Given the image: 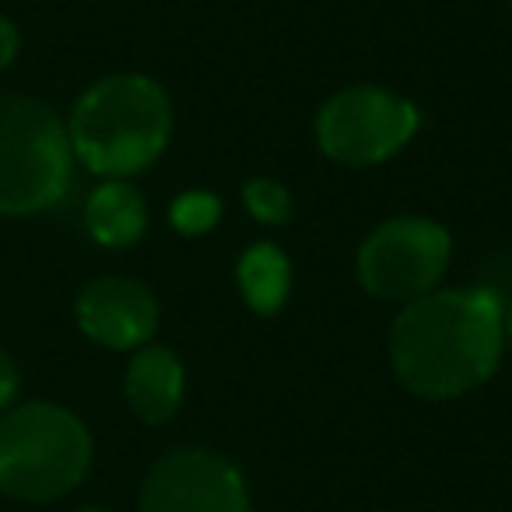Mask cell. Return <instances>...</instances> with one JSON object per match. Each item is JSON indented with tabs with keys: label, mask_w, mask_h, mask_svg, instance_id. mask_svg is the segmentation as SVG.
Listing matches in <instances>:
<instances>
[{
	"label": "cell",
	"mask_w": 512,
	"mask_h": 512,
	"mask_svg": "<svg viewBox=\"0 0 512 512\" xmlns=\"http://www.w3.org/2000/svg\"><path fill=\"white\" fill-rule=\"evenodd\" d=\"M505 351V302L491 288H435L393 320L390 358L397 379L428 400L477 390Z\"/></svg>",
	"instance_id": "1"
},
{
	"label": "cell",
	"mask_w": 512,
	"mask_h": 512,
	"mask_svg": "<svg viewBox=\"0 0 512 512\" xmlns=\"http://www.w3.org/2000/svg\"><path fill=\"white\" fill-rule=\"evenodd\" d=\"M67 134H71L74 158L88 172L127 179L158 162L169 144V95L144 74H109L74 102Z\"/></svg>",
	"instance_id": "2"
},
{
	"label": "cell",
	"mask_w": 512,
	"mask_h": 512,
	"mask_svg": "<svg viewBox=\"0 0 512 512\" xmlns=\"http://www.w3.org/2000/svg\"><path fill=\"white\" fill-rule=\"evenodd\" d=\"M92 435L50 400H29L0 418V491L18 502H53L85 481Z\"/></svg>",
	"instance_id": "3"
},
{
	"label": "cell",
	"mask_w": 512,
	"mask_h": 512,
	"mask_svg": "<svg viewBox=\"0 0 512 512\" xmlns=\"http://www.w3.org/2000/svg\"><path fill=\"white\" fill-rule=\"evenodd\" d=\"M71 172L67 123L39 99L0 95V214L22 218L57 207Z\"/></svg>",
	"instance_id": "4"
},
{
	"label": "cell",
	"mask_w": 512,
	"mask_h": 512,
	"mask_svg": "<svg viewBox=\"0 0 512 512\" xmlns=\"http://www.w3.org/2000/svg\"><path fill=\"white\" fill-rule=\"evenodd\" d=\"M418 106L376 85L330 95L316 116V141L334 162L365 169L397 155L418 134Z\"/></svg>",
	"instance_id": "5"
},
{
	"label": "cell",
	"mask_w": 512,
	"mask_h": 512,
	"mask_svg": "<svg viewBox=\"0 0 512 512\" xmlns=\"http://www.w3.org/2000/svg\"><path fill=\"white\" fill-rule=\"evenodd\" d=\"M453 256V239L439 221L393 218L358 249V281L386 302H414L435 292Z\"/></svg>",
	"instance_id": "6"
},
{
	"label": "cell",
	"mask_w": 512,
	"mask_h": 512,
	"mask_svg": "<svg viewBox=\"0 0 512 512\" xmlns=\"http://www.w3.org/2000/svg\"><path fill=\"white\" fill-rule=\"evenodd\" d=\"M141 512H249V491L221 453L172 449L144 477Z\"/></svg>",
	"instance_id": "7"
},
{
	"label": "cell",
	"mask_w": 512,
	"mask_h": 512,
	"mask_svg": "<svg viewBox=\"0 0 512 512\" xmlns=\"http://www.w3.org/2000/svg\"><path fill=\"white\" fill-rule=\"evenodd\" d=\"M78 327L88 341L113 351H137L158 330V302L141 281L106 274L81 288Z\"/></svg>",
	"instance_id": "8"
},
{
	"label": "cell",
	"mask_w": 512,
	"mask_h": 512,
	"mask_svg": "<svg viewBox=\"0 0 512 512\" xmlns=\"http://www.w3.org/2000/svg\"><path fill=\"white\" fill-rule=\"evenodd\" d=\"M123 390H127L130 411L144 425H165L179 411V404H183V362L169 348H162V344H144L130 358Z\"/></svg>",
	"instance_id": "9"
},
{
	"label": "cell",
	"mask_w": 512,
	"mask_h": 512,
	"mask_svg": "<svg viewBox=\"0 0 512 512\" xmlns=\"http://www.w3.org/2000/svg\"><path fill=\"white\" fill-rule=\"evenodd\" d=\"M85 225L99 246H134L148 228L144 197L127 179H106L85 204Z\"/></svg>",
	"instance_id": "10"
},
{
	"label": "cell",
	"mask_w": 512,
	"mask_h": 512,
	"mask_svg": "<svg viewBox=\"0 0 512 512\" xmlns=\"http://www.w3.org/2000/svg\"><path fill=\"white\" fill-rule=\"evenodd\" d=\"M235 281L246 306L260 316H274L288 299L292 288V264L281 246L274 242H253L235 267Z\"/></svg>",
	"instance_id": "11"
},
{
	"label": "cell",
	"mask_w": 512,
	"mask_h": 512,
	"mask_svg": "<svg viewBox=\"0 0 512 512\" xmlns=\"http://www.w3.org/2000/svg\"><path fill=\"white\" fill-rule=\"evenodd\" d=\"M242 204H246V211L253 214L256 221H264V225H285L295 214L292 193H288L278 179H264V176L249 179V183L242 186Z\"/></svg>",
	"instance_id": "12"
},
{
	"label": "cell",
	"mask_w": 512,
	"mask_h": 512,
	"mask_svg": "<svg viewBox=\"0 0 512 512\" xmlns=\"http://www.w3.org/2000/svg\"><path fill=\"white\" fill-rule=\"evenodd\" d=\"M169 221L179 235H204L221 221V200L207 190L179 193L169 207Z\"/></svg>",
	"instance_id": "13"
},
{
	"label": "cell",
	"mask_w": 512,
	"mask_h": 512,
	"mask_svg": "<svg viewBox=\"0 0 512 512\" xmlns=\"http://www.w3.org/2000/svg\"><path fill=\"white\" fill-rule=\"evenodd\" d=\"M18 390H22V376H18V365L8 351L0 348V411L15 404Z\"/></svg>",
	"instance_id": "14"
},
{
	"label": "cell",
	"mask_w": 512,
	"mask_h": 512,
	"mask_svg": "<svg viewBox=\"0 0 512 512\" xmlns=\"http://www.w3.org/2000/svg\"><path fill=\"white\" fill-rule=\"evenodd\" d=\"M18 46H22V36H18L15 22H8V18L0 15V71L15 64Z\"/></svg>",
	"instance_id": "15"
},
{
	"label": "cell",
	"mask_w": 512,
	"mask_h": 512,
	"mask_svg": "<svg viewBox=\"0 0 512 512\" xmlns=\"http://www.w3.org/2000/svg\"><path fill=\"white\" fill-rule=\"evenodd\" d=\"M505 344H512V306H505Z\"/></svg>",
	"instance_id": "16"
},
{
	"label": "cell",
	"mask_w": 512,
	"mask_h": 512,
	"mask_svg": "<svg viewBox=\"0 0 512 512\" xmlns=\"http://www.w3.org/2000/svg\"><path fill=\"white\" fill-rule=\"evenodd\" d=\"M78 512H109V509H102V505H81Z\"/></svg>",
	"instance_id": "17"
},
{
	"label": "cell",
	"mask_w": 512,
	"mask_h": 512,
	"mask_svg": "<svg viewBox=\"0 0 512 512\" xmlns=\"http://www.w3.org/2000/svg\"><path fill=\"white\" fill-rule=\"evenodd\" d=\"M509 4H512V0H509Z\"/></svg>",
	"instance_id": "18"
}]
</instances>
